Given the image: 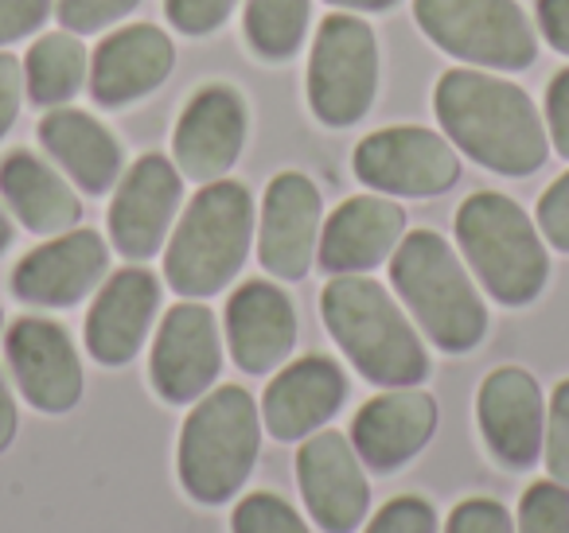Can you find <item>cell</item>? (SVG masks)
<instances>
[{"label":"cell","mask_w":569,"mask_h":533,"mask_svg":"<svg viewBox=\"0 0 569 533\" xmlns=\"http://www.w3.org/2000/svg\"><path fill=\"white\" fill-rule=\"evenodd\" d=\"M441 129L465 157L499 175H530L550 157L546 121L527 90L483 71H445L433 90Z\"/></svg>","instance_id":"obj_1"},{"label":"cell","mask_w":569,"mask_h":533,"mask_svg":"<svg viewBox=\"0 0 569 533\" xmlns=\"http://www.w3.org/2000/svg\"><path fill=\"white\" fill-rule=\"evenodd\" d=\"M325 328L348 362L375 385L406 390L429 378V351L410 328L402 304L363 273L332 276L320 292Z\"/></svg>","instance_id":"obj_2"},{"label":"cell","mask_w":569,"mask_h":533,"mask_svg":"<svg viewBox=\"0 0 569 533\" xmlns=\"http://www.w3.org/2000/svg\"><path fill=\"white\" fill-rule=\"evenodd\" d=\"M261 452V409L242 385H214L191 405L176 444L180 486L203 506H222L253 475Z\"/></svg>","instance_id":"obj_3"},{"label":"cell","mask_w":569,"mask_h":533,"mask_svg":"<svg viewBox=\"0 0 569 533\" xmlns=\"http://www.w3.org/2000/svg\"><path fill=\"white\" fill-rule=\"evenodd\" d=\"M390 284L418 328L441 351L465 354L488 335V308L452 245L433 230H410L390 258Z\"/></svg>","instance_id":"obj_4"},{"label":"cell","mask_w":569,"mask_h":533,"mask_svg":"<svg viewBox=\"0 0 569 533\" xmlns=\"http://www.w3.org/2000/svg\"><path fill=\"white\" fill-rule=\"evenodd\" d=\"M253 199L242 183H203L188 211L180 214L164 250V281L180 296L203 300L222 292L250 258Z\"/></svg>","instance_id":"obj_5"},{"label":"cell","mask_w":569,"mask_h":533,"mask_svg":"<svg viewBox=\"0 0 569 533\" xmlns=\"http://www.w3.org/2000/svg\"><path fill=\"white\" fill-rule=\"evenodd\" d=\"M457 242L472 273L503 308H522L542 296L550 258L542 230L515 199L499 191H476L457 211Z\"/></svg>","instance_id":"obj_6"},{"label":"cell","mask_w":569,"mask_h":533,"mask_svg":"<svg viewBox=\"0 0 569 533\" xmlns=\"http://www.w3.org/2000/svg\"><path fill=\"white\" fill-rule=\"evenodd\" d=\"M421 32L452 59L488 71H527L538 40L515 0H413Z\"/></svg>","instance_id":"obj_7"},{"label":"cell","mask_w":569,"mask_h":533,"mask_svg":"<svg viewBox=\"0 0 569 533\" xmlns=\"http://www.w3.org/2000/svg\"><path fill=\"white\" fill-rule=\"evenodd\" d=\"M379 90V43L356 17L320 20L309 59V105L325 125L343 129L367 118Z\"/></svg>","instance_id":"obj_8"},{"label":"cell","mask_w":569,"mask_h":533,"mask_svg":"<svg viewBox=\"0 0 569 533\" xmlns=\"http://www.w3.org/2000/svg\"><path fill=\"white\" fill-rule=\"evenodd\" d=\"M359 183L382 191V195L429 199L445 195L460 180L457 149L433 129L395 125L363 137L351 157Z\"/></svg>","instance_id":"obj_9"},{"label":"cell","mask_w":569,"mask_h":533,"mask_svg":"<svg viewBox=\"0 0 569 533\" xmlns=\"http://www.w3.org/2000/svg\"><path fill=\"white\" fill-rule=\"evenodd\" d=\"M222 374V339L219 320L207 304L183 300L172 304L160 320L157 343H152L149 378L152 390L168 405H191L207 390H214Z\"/></svg>","instance_id":"obj_10"},{"label":"cell","mask_w":569,"mask_h":533,"mask_svg":"<svg viewBox=\"0 0 569 533\" xmlns=\"http://www.w3.org/2000/svg\"><path fill=\"white\" fill-rule=\"evenodd\" d=\"M297 486L312 522L325 533H356L371 514V483L363 460L343 432L320 429L297 452Z\"/></svg>","instance_id":"obj_11"},{"label":"cell","mask_w":569,"mask_h":533,"mask_svg":"<svg viewBox=\"0 0 569 533\" xmlns=\"http://www.w3.org/2000/svg\"><path fill=\"white\" fill-rule=\"evenodd\" d=\"M183 203V180L172 160L141 157L118 180L110 203V242L126 261H149L168 242L176 214Z\"/></svg>","instance_id":"obj_12"},{"label":"cell","mask_w":569,"mask_h":533,"mask_svg":"<svg viewBox=\"0 0 569 533\" xmlns=\"http://www.w3.org/2000/svg\"><path fill=\"white\" fill-rule=\"evenodd\" d=\"M325 203L320 188L301 172H281L269 180L258 219V261L281 281H301L317 261Z\"/></svg>","instance_id":"obj_13"},{"label":"cell","mask_w":569,"mask_h":533,"mask_svg":"<svg viewBox=\"0 0 569 533\" xmlns=\"http://www.w3.org/2000/svg\"><path fill=\"white\" fill-rule=\"evenodd\" d=\"M476 421H480V436L499 467L527 471L542 460L546 398L527 370H491L476 398Z\"/></svg>","instance_id":"obj_14"},{"label":"cell","mask_w":569,"mask_h":533,"mask_svg":"<svg viewBox=\"0 0 569 533\" xmlns=\"http://www.w3.org/2000/svg\"><path fill=\"white\" fill-rule=\"evenodd\" d=\"M12 378L28 405L40 413H71L82 398V362L71 335L59 323L24 315L4 335Z\"/></svg>","instance_id":"obj_15"},{"label":"cell","mask_w":569,"mask_h":533,"mask_svg":"<svg viewBox=\"0 0 569 533\" xmlns=\"http://www.w3.org/2000/svg\"><path fill=\"white\" fill-rule=\"evenodd\" d=\"M110 273V245L94 230H67L51 242L36 245L12 269V292L24 304L71 308L87 300Z\"/></svg>","instance_id":"obj_16"},{"label":"cell","mask_w":569,"mask_h":533,"mask_svg":"<svg viewBox=\"0 0 569 533\" xmlns=\"http://www.w3.org/2000/svg\"><path fill=\"white\" fill-rule=\"evenodd\" d=\"M246 144V102L230 87H203L180 113L172 152L180 175L214 183L238 164Z\"/></svg>","instance_id":"obj_17"},{"label":"cell","mask_w":569,"mask_h":533,"mask_svg":"<svg viewBox=\"0 0 569 533\" xmlns=\"http://www.w3.org/2000/svg\"><path fill=\"white\" fill-rule=\"evenodd\" d=\"M348 398V374L336 359L309 354L297 359L261 393V429L273 440H305L320 432Z\"/></svg>","instance_id":"obj_18"},{"label":"cell","mask_w":569,"mask_h":533,"mask_svg":"<svg viewBox=\"0 0 569 533\" xmlns=\"http://www.w3.org/2000/svg\"><path fill=\"white\" fill-rule=\"evenodd\" d=\"M160 312V281L141 265L118 269L102 281L87 312V351L102 366H126L141 354Z\"/></svg>","instance_id":"obj_19"},{"label":"cell","mask_w":569,"mask_h":533,"mask_svg":"<svg viewBox=\"0 0 569 533\" xmlns=\"http://www.w3.org/2000/svg\"><path fill=\"white\" fill-rule=\"evenodd\" d=\"M437 429V401L421 393L418 385L390 390L371 398L351 421V444H356L363 467L398 471L433 440Z\"/></svg>","instance_id":"obj_20"},{"label":"cell","mask_w":569,"mask_h":533,"mask_svg":"<svg viewBox=\"0 0 569 533\" xmlns=\"http://www.w3.org/2000/svg\"><path fill=\"white\" fill-rule=\"evenodd\" d=\"M406 238V211L382 195H356L332 211L320 230L317 261L325 273H371L395 258Z\"/></svg>","instance_id":"obj_21"},{"label":"cell","mask_w":569,"mask_h":533,"mask_svg":"<svg viewBox=\"0 0 569 533\" xmlns=\"http://www.w3.org/2000/svg\"><path fill=\"white\" fill-rule=\"evenodd\" d=\"M227 346L246 374L284 366L297 346V312L273 281H246L227 300Z\"/></svg>","instance_id":"obj_22"},{"label":"cell","mask_w":569,"mask_h":533,"mask_svg":"<svg viewBox=\"0 0 569 533\" xmlns=\"http://www.w3.org/2000/svg\"><path fill=\"white\" fill-rule=\"evenodd\" d=\"M176 48L160 28L129 24L106 36L90 63V94L98 105H129L152 94L172 74Z\"/></svg>","instance_id":"obj_23"},{"label":"cell","mask_w":569,"mask_h":533,"mask_svg":"<svg viewBox=\"0 0 569 533\" xmlns=\"http://www.w3.org/2000/svg\"><path fill=\"white\" fill-rule=\"evenodd\" d=\"M40 144L87 195H106L121 180V144L82 110H51L40 121Z\"/></svg>","instance_id":"obj_24"},{"label":"cell","mask_w":569,"mask_h":533,"mask_svg":"<svg viewBox=\"0 0 569 533\" xmlns=\"http://www.w3.org/2000/svg\"><path fill=\"white\" fill-rule=\"evenodd\" d=\"M0 195L32 234H67L79 227L82 203L67 180L36 152H12L0 164Z\"/></svg>","instance_id":"obj_25"},{"label":"cell","mask_w":569,"mask_h":533,"mask_svg":"<svg viewBox=\"0 0 569 533\" xmlns=\"http://www.w3.org/2000/svg\"><path fill=\"white\" fill-rule=\"evenodd\" d=\"M87 82V48L74 32H48L24 59V90L36 105H63Z\"/></svg>","instance_id":"obj_26"},{"label":"cell","mask_w":569,"mask_h":533,"mask_svg":"<svg viewBox=\"0 0 569 533\" xmlns=\"http://www.w3.org/2000/svg\"><path fill=\"white\" fill-rule=\"evenodd\" d=\"M246 40L269 63L297 56L309 32V0H246Z\"/></svg>","instance_id":"obj_27"},{"label":"cell","mask_w":569,"mask_h":533,"mask_svg":"<svg viewBox=\"0 0 569 533\" xmlns=\"http://www.w3.org/2000/svg\"><path fill=\"white\" fill-rule=\"evenodd\" d=\"M230 533H312V530L281 494L253 491L230 514Z\"/></svg>","instance_id":"obj_28"},{"label":"cell","mask_w":569,"mask_h":533,"mask_svg":"<svg viewBox=\"0 0 569 533\" xmlns=\"http://www.w3.org/2000/svg\"><path fill=\"white\" fill-rule=\"evenodd\" d=\"M515 533H569V486L566 483H530L519 499Z\"/></svg>","instance_id":"obj_29"},{"label":"cell","mask_w":569,"mask_h":533,"mask_svg":"<svg viewBox=\"0 0 569 533\" xmlns=\"http://www.w3.org/2000/svg\"><path fill=\"white\" fill-rule=\"evenodd\" d=\"M542 463L553 483L569 486V378L558 382L550 405H546V436H542Z\"/></svg>","instance_id":"obj_30"},{"label":"cell","mask_w":569,"mask_h":533,"mask_svg":"<svg viewBox=\"0 0 569 533\" xmlns=\"http://www.w3.org/2000/svg\"><path fill=\"white\" fill-rule=\"evenodd\" d=\"M363 533H437V510L421 494H398L367 522Z\"/></svg>","instance_id":"obj_31"},{"label":"cell","mask_w":569,"mask_h":533,"mask_svg":"<svg viewBox=\"0 0 569 533\" xmlns=\"http://www.w3.org/2000/svg\"><path fill=\"white\" fill-rule=\"evenodd\" d=\"M137 4L141 0H59V24L74 36H90L126 20Z\"/></svg>","instance_id":"obj_32"},{"label":"cell","mask_w":569,"mask_h":533,"mask_svg":"<svg viewBox=\"0 0 569 533\" xmlns=\"http://www.w3.org/2000/svg\"><path fill=\"white\" fill-rule=\"evenodd\" d=\"M445 533H515V522L503 502L496 499H465L445 522Z\"/></svg>","instance_id":"obj_33"},{"label":"cell","mask_w":569,"mask_h":533,"mask_svg":"<svg viewBox=\"0 0 569 533\" xmlns=\"http://www.w3.org/2000/svg\"><path fill=\"white\" fill-rule=\"evenodd\" d=\"M238 0H164L168 24H176L183 36H211L222 20L234 12Z\"/></svg>","instance_id":"obj_34"},{"label":"cell","mask_w":569,"mask_h":533,"mask_svg":"<svg viewBox=\"0 0 569 533\" xmlns=\"http://www.w3.org/2000/svg\"><path fill=\"white\" fill-rule=\"evenodd\" d=\"M538 230L553 250L569 253V172L553 180L538 199Z\"/></svg>","instance_id":"obj_35"},{"label":"cell","mask_w":569,"mask_h":533,"mask_svg":"<svg viewBox=\"0 0 569 533\" xmlns=\"http://www.w3.org/2000/svg\"><path fill=\"white\" fill-rule=\"evenodd\" d=\"M51 0H0V48L24 40L48 20Z\"/></svg>","instance_id":"obj_36"},{"label":"cell","mask_w":569,"mask_h":533,"mask_svg":"<svg viewBox=\"0 0 569 533\" xmlns=\"http://www.w3.org/2000/svg\"><path fill=\"white\" fill-rule=\"evenodd\" d=\"M546 137L558 149V157L569 160V67L553 74L546 90Z\"/></svg>","instance_id":"obj_37"},{"label":"cell","mask_w":569,"mask_h":533,"mask_svg":"<svg viewBox=\"0 0 569 533\" xmlns=\"http://www.w3.org/2000/svg\"><path fill=\"white\" fill-rule=\"evenodd\" d=\"M20 102H24V63L0 51V137L17 125Z\"/></svg>","instance_id":"obj_38"},{"label":"cell","mask_w":569,"mask_h":533,"mask_svg":"<svg viewBox=\"0 0 569 533\" xmlns=\"http://www.w3.org/2000/svg\"><path fill=\"white\" fill-rule=\"evenodd\" d=\"M535 17L553 51L569 56V0H538Z\"/></svg>","instance_id":"obj_39"},{"label":"cell","mask_w":569,"mask_h":533,"mask_svg":"<svg viewBox=\"0 0 569 533\" xmlns=\"http://www.w3.org/2000/svg\"><path fill=\"white\" fill-rule=\"evenodd\" d=\"M17 429H20V416H17V401H12V390L0 374V452H9L12 440H17Z\"/></svg>","instance_id":"obj_40"},{"label":"cell","mask_w":569,"mask_h":533,"mask_svg":"<svg viewBox=\"0 0 569 533\" xmlns=\"http://www.w3.org/2000/svg\"><path fill=\"white\" fill-rule=\"evenodd\" d=\"M336 9H359V12H382V9H395L398 0H328Z\"/></svg>","instance_id":"obj_41"},{"label":"cell","mask_w":569,"mask_h":533,"mask_svg":"<svg viewBox=\"0 0 569 533\" xmlns=\"http://www.w3.org/2000/svg\"><path fill=\"white\" fill-rule=\"evenodd\" d=\"M9 245H12V222H9V214L0 211V253L9 250Z\"/></svg>","instance_id":"obj_42"},{"label":"cell","mask_w":569,"mask_h":533,"mask_svg":"<svg viewBox=\"0 0 569 533\" xmlns=\"http://www.w3.org/2000/svg\"><path fill=\"white\" fill-rule=\"evenodd\" d=\"M0 331H4V312H0Z\"/></svg>","instance_id":"obj_43"}]
</instances>
